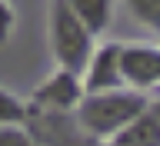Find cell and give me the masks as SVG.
Segmentation results:
<instances>
[{"instance_id": "obj_7", "label": "cell", "mask_w": 160, "mask_h": 146, "mask_svg": "<svg viewBox=\"0 0 160 146\" xmlns=\"http://www.w3.org/2000/svg\"><path fill=\"white\" fill-rule=\"evenodd\" d=\"M47 126H43V133H47V143L50 146H90L87 139L80 136L73 126H67L63 120H43Z\"/></svg>"}, {"instance_id": "obj_9", "label": "cell", "mask_w": 160, "mask_h": 146, "mask_svg": "<svg viewBox=\"0 0 160 146\" xmlns=\"http://www.w3.org/2000/svg\"><path fill=\"white\" fill-rule=\"evenodd\" d=\"M133 13L147 23H160V3H133Z\"/></svg>"}, {"instance_id": "obj_10", "label": "cell", "mask_w": 160, "mask_h": 146, "mask_svg": "<svg viewBox=\"0 0 160 146\" xmlns=\"http://www.w3.org/2000/svg\"><path fill=\"white\" fill-rule=\"evenodd\" d=\"M3 146H33V143L17 130H3Z\"/></svg>"}, {"instance_id": "obj_2", "label": "cell", "mask_w": 160, "mask_h": 146, "mask_svg": "<svg viewBox=\"0 0 160 146\" xmlns=\"http://www.w3.org/2000/svg\"><path fill=\"white\" fill-rule=\"evenodd\" d=\"M53 50H57V57L70 70H77L83 63V57H87V30H83V20L67 3L53 7Z\"/></svg>"}, {"instance_id": "obj_12", "label": "cell", "mask_w": 160, "mask_h": 146, "mask_svg": "<svg viewBox=\"0 0 160 146\" xmlns=\"http://www.w3.org/2000/svg\"><path fill=\"white\" fill-rule=\"evenodd\" d=\"M157 116H160V106H157Z\"/></svg>"}, {"instance_id": "obj_11", "label": "cell", "mask_w": 160, "mask_h": 146, "mask_svg": "<svg viewBox=\"0 0 160 146\" xmlns=\"http://www.w3.org/2000/svg\"><path fill=\"white\" fill-rule=\"evenodd\" d=\"M0 110H3V120H7V123H17L20 120V110H17V103H13L10 97H3V106Z\"/></svg>"}, {"instance_id": "obj_13", "label": "cell", "mask_w": 160, "mask_h": 146, "mask_svg": "<svg viewBox=\"0 0 160 146\" xmlns=\"http://www.w3.org/2000/svg\"><path fill=\"white\" fill-rule=\"evenodd\" d=\"M117 146H120V143H117Z\"/></svg>"}, {"instance_id": "obj_4", "label": "cell", "mask_w": 160, "mask_h": 146, "mask_svg": "<svg viewBox=\"0 0 160 146\" xmlns=\"http://www.w3.org/2000/svg\"><path fill=\"white\" fill-rule=\"evenodd\" d=\"M120 146H160V116H140L123 133Z\"/></svg>"}, {"instance_id": "obj_6", "label": "cell", "mask_w": 160, "mask_h": 146, "mask_svg": "<svg viewBox=\"0 0 160 146\" xmlns=\"http://www.w3.org/2000/svg\"><path fill=\"white\" fill-rule=\"evenodd\" d=\"M40 100H43L47 106H70V103L77 100L73 77H70V73H63V77H53L47 87L40 90Z\"/></svg>"}, {"instance_id": "obj_3", "label": "cell", "mask_w": 160, "mask_h": 146, "mask_svg": "<svg viewBox=\"0 0 160 146\" xmlns=\"http://www.w3.org/2000/svg\"><path fill=\"white\" fill-rule=\"evenodd\" d=\"M120 70L133 83H153L160 80V53L157 50H123Z\"/></svg>"}, {"instance_id": "obj_1", "label": "cell", "mask_w": 160, "mask_h": 146, "mask_svg": "<svg viewBox=\"0 0 160 146\" xmlns=\"http://www.w3.org/2000/svg\"><path fill=\"white\" fill-rule=\"evenodd\" d=\"M140 110H143V100L133 97V93H110V97H90L83 106H80V126L90 130V133H113L123 123H133L140 120Z\"/></svg>"}, {"instance_id": "obj_8", "label": "cell", "mask_w": 160, "mask_h": 146, "mask_svg": "<svg viewBox=\"0 0 160 146\" xmlns=\"http://www.w3.org/2000/svg\"><path fill=\"white\" fill-rule=\"evenodd\" d=\"M73 10L80 13V20H83L90 30L103 27V20H107V3H77Z\"/></svg>"}, {"instance_id": "obj_5", "label": "cell", "mask_w": 160, "mask_h": 146, "mask_svg": "<svg viewBox=\"0 0 160 146\" xmlns=\"http://www.w3.org/2000/svg\"><path fill=\"white\" fill-rule=\"evenodd\" d=\"M120 53L117 47H107L103 53L97 57V63H93V77H90V87L100 90V87H113L117 83V70H120Z\"/></svg>"}]
</instances>
